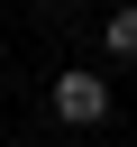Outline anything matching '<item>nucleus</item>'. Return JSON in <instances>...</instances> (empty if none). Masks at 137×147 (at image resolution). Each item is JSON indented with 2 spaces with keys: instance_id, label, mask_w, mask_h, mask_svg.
<instances>
[{
  "instance_id": "obj_1",
  "label": "nucleus",
  "mask_w": 137,
  "mask_h": 147,
  "mask_svg": "<svg viewBox=\"0 0 137 147\" xmlns=\"http://www.w3.org/2000/svg\"><path fill=\"white\" fill-rule=\"evenodd\" d=\"M55 119L64 129H100L110 119V83L100 74H55Z\"/></svg>"
},
{
  "instance_id": "obj_2",
  "label": "nucleus",
  "mask_w": 137,
  "mask_h": 147,
  "mask_svg": "<svg viewBox=\"0 0 137 147\" xmlns=\"http://www.w3.org/2000/svg\"><path fill=\"white\" fill-rule=\"evenodd\" d=\"M110 55H137V0H128V9L110 18Z\"/></svg>"
}]
</instances>
